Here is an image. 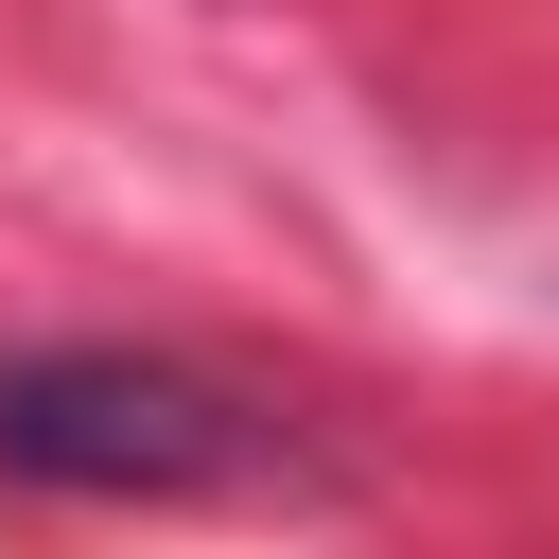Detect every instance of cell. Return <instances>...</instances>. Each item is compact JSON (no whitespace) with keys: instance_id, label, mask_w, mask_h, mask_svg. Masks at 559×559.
Listing matches in <instances>:
<instances>
[{"instance_id":"obj_1","label":"cell","mask_w":559,"mask_h":559,"mask_svg":"<svg viewBox=\"0 0 559 559\" xmlns=\"http://www.w3.org/2000/svg\"><path fill=\"white\" fill-rule=\"evenodd\" d=\"M0 472L87 507H227V489H280L297 437L175 349H0Z\"/></svg>"}]
</instances>
